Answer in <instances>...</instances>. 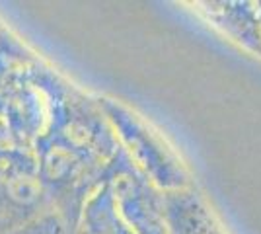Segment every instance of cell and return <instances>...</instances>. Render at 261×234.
<instances>
[{
	"mask_svg": "<svg viewBox=\"0 0 261 234\" xmlns=\"http://www.w3.org/2000/svg\"><path fill=\"white\" fill-rule=\"evenodd\" d=\"M55 211L33 150L0 145V234Z\"/></svg>",
	"mask_w": 261,
	"mask_h": 234,
	"instance_id": "3",
	"label": "cell"
},
{
	"mask_svg": "<svg viewBox=\"0 0 261 234\" xmlns=\"http://www.w3.org/2000/svg\"><path fill=\"white\" fill-rule=\"evenodd\" d=\"M70 234H162L152 190L123 146L80 209Z\"/></svg>",
	"mask_w": 261,
	"mask_h": 234,
	"instance_id": "2",
	"label": "cell"
},
{
	"mask_svg": "<svg viewBox=\"0 0 261 234\" xmlns=\"http://www.w3.org/2000/svg\"><path fill=\"white\" fill-rule=\"evenodd\" d=\"M8 234H70V228L59 213L51 211L39 219H35L33 223L25 224L22 228Z\"/></svg>",
	"mask_w": 261,
	"mask_h": 234,
	"instance_id": "4",
	"label": "cell"
},
{
	"mask_svg": "<svg viewBox=\"0 0 261 234\" xmlns=\"http://www.w3.org/2000/svg\"><path fill=\"white\" fill-rule=\"evenodd\" d=\"M74 88L23 39L0 28V145L33 150Z\"/></svg>",
	"mask_w": 261,
	"mask_h": 234,
	"instance_id": "1",
	"label": "cell"
},
{
	"mask_svg": "<svg viewBox=\"0 0 261 234\" xmlns=\"http://www.w3.org/2000/svg\"><path fill=\"white\" fill-rule=\"evenodd\" d=\"M0 28H2V22H0Z\"/></svg>",
	"mask_w": 261,
	"mask_h": 234,
	"instance_id": "5",
	"label": "cell"
}]
</instances>
